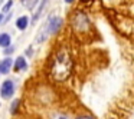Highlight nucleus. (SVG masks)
I'll return each instance as SVG.
<instances>
[{"label": "nucleus", "mask_w": 134, "mask_h": 119, "mask_svg": "<svg viewBox=\"0 0 134 119\" xmlns=\"http://www.w3.org/2000/svg\"><path fill=\"white\" fill-rule=\"evenodd\" d=\"M75 0H65V3H68V4H71V3H74Z\"/></svg>", "instance_id": "nucleus-14"}, {"label": "nucleus", "mask_w": 134, "mask_h": 119, "mask_svg": "<svg viewBox=\"0 0 134 119\" xmlns=\"http://www.w3.org/2000/svg\"><path fill=\"white\" fill-rule=\"evenodd\" d=\"M16 26H18L19 30H25L27 26H29V19H27L26 16H22V17H19L18 20H16Z\"/></svg>", "instance_id": "nucleus-7"}, {"label": "nucleus", "mask_w": 134, "mask_h": 119, "mask_svg": "<svg viewBox=\"0 0 134 119\" xmlns=\"http://www.w3.org/2000/svg\"><path fill=\"white\" fill-rule=\"evenodd\" d=\"M76 119H94L92 116H90V115H82V116H78Z\"/></svg>", "instance_id": "nucleus-13"}, {"label": "nucleus", "mask_w": 134, "mask_h": 119, "mask_svg": "<svg viewBox=\"0 0 134 119\" xmlns=\"http://www.w3.org/2000/svg\"><path fill=\"white\" fill-rule=\"evenodd\" d=\"M13 50H15V47L9 46V47H6V49H4V53H6V55H9V53H12Z\"/></svg>", "instance_id": "nucleus-12"}, {"label": "nucleus", "mask_w": 134, "mask_h": 119, "mask_svg": "<svg viewBox=\"0 0 134 119\" xmlns=\"http://www.w3.org/2000/svg\"><path fill=\"white\" fill-rule=\"evenodd\" d=\"M18 105H19V101H15V103H12V106H10V112L12 113H16V110H18Z\"/></svg>", "instance_id": "nucleus-11"}, {"label": "nucleus", "mask_w": 134, "mask_h": 119, "mask_svg": "<svg viewBox=\"0 0 134 119\" xmlns=\"http://www.w3.org/2000/svg\"><path fill=\"white\" fill-rule=\"evenodd\" d=\"M26 60H25V58L23 56H19L18 59H16V62H15V69L16 70H23V69H26Z\"/></svg>", "instance_id": "nucleus-8"}, {"label": "nucleus", "mask_w": 134, "mask_h": 119, "mask_svg": "<svg viewBox=\"0 0 134 119\" xmlns=\"http://www.w3.org/2000/svg\"><path fill=\"white\" fill-rule=\"evenodd\" d=\"M12 6H13V0H10V2H7V3L3 6V9H2V12H3V13H7V12L10 10V7H12Z\"/></svg>", "instance_id": "nucleus-10"}, {"label": "nucleus", "mask_w": 134, "mask_h": 119, "mask_svg": "<svg viewBox=\"0 0 134 119\" xmlns=\"http://www.w3.org/2000/svg\"><path fill=\"white\" fill-rule=\"evenodd\" d=\"M15 93V83L12 80H4L2 85V89H0V95L3 99H9L13 96Z\"/></svg>", "instance_id": "nucleus-3"}, {"label": "nucleus", "mask_w": 134, "mask_h": 119, "mask_svg": "<svg viewBox=\"0 0 134 119\" xmlns=\"http://www.w3.org/2000/svg\"><path fill=\"white\" fill-rule=\"evenodd\" d=\"M2 20H3V15H0V23H2Z\"/></svg>", "instance_id": "nucleus-15"}, {"label": "nucleus", "mask_w": 134, "mask_h": 119, "mask_svg": "<svg viewBox=\"0 0 134 119\" xmlns=\"http://www.w3.org/2000/svg\"><path fill=\"white\" fill-rule=\"evenodd\" d=\"M10 43H12V39L7 33H0V47H9Z\"/></svg>", "instance_id": "nucleus-5"}, {"label": "nucleus", "mask_w": 134, "mask_h": 119, "mask_svg": "<svg viewBox=\"0 0 134 119\" xmlns=\"http://www.w3.org/2000/svg\"><path fill=\"white\" fill-rule=\"evenodd\" d=\"M12 66H13L12 59H10V58L3 59V60L0 62V73H2V75H6V73H9L10 69H12Z\"/></svg>", "instance_id": "nucleus-4"}, {"label": "nucleus", "mask_w": 134, "mask_h": 119, "mask_svg": "<svg viewBox=\"0 0 134 119\" xmlns=\"http://www.w3.org/2000/svg\"><path fill=\"white\" fill-rule=\"evenodd\" d=\"M51 119H69V116L65 115V113H62V112H56V113H53V115L51 116Z\"/></svg>", "instance_id": "nucleus-9"}, {"label": "nucleus", "mask_w": 134, "mask_h": 119, "mask_svg": "<svg viewBox=\"0 0 134 119\" xmlns=\"http://www.w3.org/2000/svg\"><path fill=\"white\" fill-rule=\"evenodd\" d=\"M48 2H49V0H42L41 3H39V6H38V10H36V12H35V15H33V23H35V22L38 20L39 17H41V15H42V12H43L45 6L48 4Z\"/></svg>", "instance_id": "nucleus-6"}, {"label": "nucleus", "mask_w": 134, "mask_h": 119, "mask_svg": "<svg viewBox=\"0 0 134 119\" xmlns=\"http://www.w3.org/2000/svg\"><path fill=\"white\" fill-rule=\"evenodd\" d=\"M62 24H64L62 17H59V16L51 17L49 20L45 23V26L39 30L38 36H36V42H38V43H43L45 40H48V37H49L51 35H55V33L59 32V29L62 27Z\"/></svg>", "instance_id": "nucleus-2"}, {"label": "nucleus", "mask_w": 134, "mask_h": 119, "mask_svg": "<svg viewBox=\"0 0 134 119\" xmlns=\"http://www.w3.org/2000/svg\"><path fill=\"white\" fill-rule=\"evenodd\" d=\"M51 70H52V76L56 80H65L69 76L71 70H72V60L66 50H59L55 55Z\"/></svg>", "instance_id": "nucleus-1"}]
</instances>
